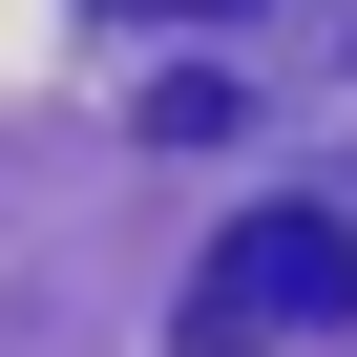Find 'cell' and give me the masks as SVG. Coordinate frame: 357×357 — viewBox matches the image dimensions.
I'll list each match as a JSON object with an SVG mask.
<instances>
[{
    "label": "cell",
    "instance_id": "obj_1",
    "mask_svg": "<svg viewBox=\"0 0 357 357\" xmlns=\"http://www.w3.org/2000/svg\"><path fill=\"white\" fill-rule=\"evenodd\" d=\"M315 315H357V211H231L190 273V357H273Z\"/></svg>",
    "mask_w": 357,
    "mask_h": 357
},
{
    "label": "cell",
    "instance_id": "obj_2",
    "mask_svg": "<svg viewBox=\"0 0 357 357\" xmlns=\"http://www.w3.org/2000/svg\"><path fill=\"white\" fill-rule=\"evenodd\" d=\"M190 22H231V0H190Z\"/></svg>",
    "mask_w": 357,
    "mask_h": 357
}]
</instances>
